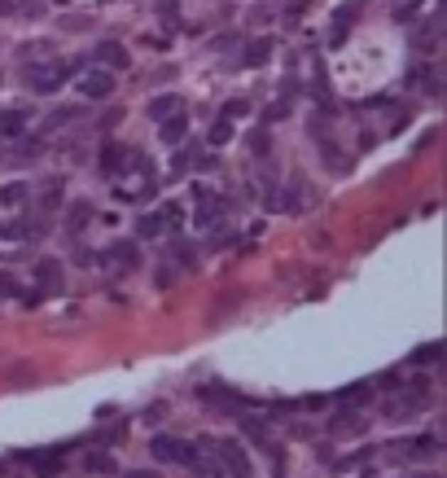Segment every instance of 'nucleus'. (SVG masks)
Wrapping results in <instances>:
<instances>
[{"label": "nucleus", "mask_w": 447, "mask_h": 478, "mask_svg": "<svg viewBox=\"0 0 447 478\" xmlns=\"http://www.w3.org/2000/svg\"><path fill=\"white\" fill-rule=\"evenodd\" d=\"M206 141L215 145V149H220V145H228V141H232V119H220L215 128H210V136H206Z\"/></svg>", "instance_id": "20"}, {"label": "nucleus", "mask_w": 447, "mask_h": 478, "mask_svg": "<svg viewBox=\"0 0 447 478\" xmlns=\"http://www.w3.org/2000/svg\"><path fill=\"white\" fill-rule=\"evenodd\" d=\"M272 48H276V44H272L268 36H263V40H254V44L246 48V53H242V66H263V62L272 58Z\"/></svg>", "instance_id": "14"}, {"label": "nucleus", "mask_w": 447, "mask_h": 478, "mask_svg": "<svg viewBox=\"0 0 447 478\" xmlns=\"http://www.w3.org/2000/svg\"><path fill=\"white\" fill-rule=\"evenodd\" d=\"M26 197H31V185L14 180V185H5V189H0V207H22Z\"/></svg>", "instance_id": "16"}, {"label": "nucleus", "mask_w": 447, "mask_h": 478, "mask_svg": "<svg viewBox=\"0 0 447 478\" xmlns=\"http://www.w3.org/2000/svg\"><path fill=\"white\" fill-rule=\"evenodd\" d=\"M127 478H158V469H131Z\"/></svg>", "instance_id": "31"}, {"label": "nucleus", "mask_w": 447, "mask_h": 478, "mask_svg": "<svg viewBox=\"0 0 447 478\" xmlns=\"http://www.w3.org/2000/svg\"><path fill=\"white\" fill-rule=\"evenodd\" d=\"M131 58H127V48L119 44V40H101L97 44V66H105V70H123Z\"/></svg>", "instance_id": "9"}, {"label": "nucleus", "mask_w": 447, "mask_h": 478, "mask_svg": "<svg viewBox=\"0 0 447 478\" xmlns=\"http://www.w3.org/2000/svg\"><path fill=\"white\" fill-rule=\"evenodd\" d=\"M351 22H355V9H351V5H342V9L333 13V44H342V40H347Z\"/></svg>", "instance_id": "19"}, {"label": "nucleus", "mask_w": 447, "mask_h": 478, "mask_svg": "<svg viewBox=\"0 0 447 478\" xmlns=\"http://www.w3.org/2000/svg\"><path fill=\"white\" fill-rule=\"evenodd\" d=\"M0 478H5V474H0Z\"/></svg>", "instance_id": "33"}, {"label": "nucleus", "mask_w": 447, "mask_h": 478, "mask_svg": "<svg viewBox=\"0 0 447 478\" xmlns=\"http://www.w3.org/2000/svg\"><path fill=\"white\" fill-rule=\"evenodd\" d=\"M434 356H438V342H426L412 351V364H434Z\"/></svg>", "instance_id": "24"}, {"label": "nucleus", "mask_w": 447, "mask_h": 478, "mask_svg": "<svg viewBox=\"0 0 447 478\" xmlns=\"http://www.w3.org/2000/svg\"><path fill=\"white\" fill-rule=\"evenodd\" d=\"M18 13H22V18H40V13H44V9H40V5H36V0H26V5H18Z\"/></svg>", "instance_id": "29"}, {"label": "nucleus", "mask_w": 447, "mask_h": 478, "mask_svg": "<svg viewBox=\"0 0 447 478\" xmlns=\"http://www.w3.org/2000/svg\"><path fill=\"white\" fill-rule=\"evenodd\" d=\"M26 132V110H0V145Z\"/></svg>", "instance_id": "10"}, {"label": "nucleus", "mask_w": 447, "mask_h": 478, "mask_svg": "<svg viewBox=\"0 0 447 478\" xmlns=\"http://www.w3.org/2000/svg\"><path fill=\"white\" fill-rule=\"evenodd\" d=\"M88 469H101V474H105V469H110V457H105V452H97V457H88Z\"/></svg>", "instance_id": "28"}, {"label": "nucleus", "mask_w": 447, "mask_h": 478, "mask_svg": "<svg viewBox=\"0 0 447 478\" xmlns=\"http://www.w3.org/2000/svg\"><path fill=\"white\" fill-rule=\"evenodd\" d=\"M36 281H40V290L44 294H58L62 286H66V268H62V259H36Z\"/></svg>", "instance_id": "6"}, {"label": "nucleus", "mask_w": 447, "mask_h": 478, "mask_svg": "<svg viewBox=\"0 0 447 478\" xmlns=\"http://www.w3.org/2000/svg\"><path fill=\"white\" fill-rule=\"evenodd\" d=\"M149 457L163 461V465H193V447L180 443V439H171V435H158L149 443Z\"/></svg>", "instance_id": "1"}, {"label": "nucleus", "mask_w": 447, "mask_h": 478, "mask_svg": "<svg viewBox=\"0 0 447 478\" xmlns=\"http://www.w3.org/2000/svg\"><path fill=\"white\" fill-rule=\"evenodd\" d=\"M224 211H228V202H224V197L206 193V189L198 185V224H202V229H215V224L224 219Z\"/></svg>", "instance_id": "8"}, {"label": "nucleus", "mask_w": 447, "mask_h": 478, "mask_svg": "<svg viewBox=\"0 0 447 478\" xmlns=\"http://www.w3.org/2000/svg\"><path fill=\"white\" fill-rule=\"evenodd\" d=\"M79 92H84V97H92V102H105V97L114 92L110 70H105V66H92V70L84 75V80H79Z\"/></svg>", "instance_id": "7"}, {"label": "nucleus", "mask_w": 447, "mask_h": 478, "mask_svg": "<svg viewBox=\"0 0 447 478\" xmlns=\"http://www.w3.org/2000/svg\"><path fill=\"white\" fill-rule=\"evenodd\" d=\"M408 84H416L421 92H430V97H434V92H438V75H434L430 66H416V70L408 75Z\"/></svg>", "instance_id": "18"}, {"label": "nucleus", "mask_w": 447, "mask_h": 478, "mask_svg": "<svg viewBox=\"0 0 447 478\" xmlns=\"http://www.w3.org/2000/svg\"><path fill=\"white\" fill-rule=\"evenodd\" d=\"M237 114H246V102H242V97H237V102H228V106H224V119H237Z\"/></svg>", "instance_id": "27"}, {"label": "nucleus", "mask_w": 447, "mask_h": 478, "mask_svg": "<svg viewBox=\"0 0 447 478\" xmlns=\"http://www.w3.org/2000/svg\"><path fill=\"white\" fill-rule=\"evenodd\" d=\"M123 167H127V149H123V145H105V149H101V171H105V175H119Z\"/></svg>", "instance_id": "12"}, {"label": "nucleus", "mask_w": 447, "mask_h": 478, "mask_svg": "<svg viewBox=\"0 0 447 478\" xmlns=\"http://www.w3.org/2000/svg\"><path fill=\"white\" fill-rule=\"evenodd\" d=\"M215 457H220V474L228 478H250V457L242 443H215Z\"/></svg>", "instance_id": "3"}, {"label": "nucleus", "mask_w": 447, "mask_h": 478, "mask_svg": "<svg viewBox=\"0 0 447 478\" xmlns=\"http://www.w3.org/2000/svg\"><path fill=\"white\" fill-rule=\"evenodd\" d=\"M40 149H44V145H40L36 136H22V141L14 136V154H5V163H36Z\"/></svg>", "instance_id": "11"}, {"label": "nucleus", "mask_w": 447, "mask_h": 478, "mask_svg": "<svg viewBox=\"0 0 447 478\" xmlns=\"http://www.w3.org/2000/svg\"><path fill=\"white\" fill-rule=\"evenodd\" d=\"M163 229H167V224H163V215H158V211L154 215H141V237H158Z\"/></svg>", "instance_id": "22"}, {"label": "nucleus", "mask_w": 447, "mask_h": 478, "mask_svg": "<svg viewBox=\"0 0 447 478\" xmlns=\"http://www.w3.org/2000/svg\"><path fill=\"white\" fill-rule=\"evenodd\" d=\"M250 145H254V158H268V132H254Z\"/></svg>", "instance_id": "26"}, {"label": "nucleus", "mask_w": 447, "mask_h": 478, "mask_svg": "<svg viewBox=\"0 0 447 478\" xmlns=\"http://www.w3.org/2000/svg\"><path fill=\"white\" fill-rule=\"evenodd\" d=\"M26 465H31L40 478H58L66 469V457L58 447H36V452H26Z\"/></svg>", "instance_id": "5"}, {"label": "nucleus", "mask_w": 447, "mask_h": 478, "mask_svg": "<svg viewBox=\"0 0 447 478\" xmlns=\"http://www.w3.org/2000/svg\"><path fill=\"white\" fill-rule=\"evenodd\" d=\"M70 70H75V62H66V66H31L26 70V84H31V92H58Z\"/></svg>", "instance_id": "4"}, {"label": "nucleus", "mask_w": 447, "mask_h": 478, "mask_svg": "<svg viewBox=\"0 0 447 478\" xmlns=\"http://www.w3.org/2000/svg\"><path fill=\"white\" fill-rule=\"evenodd\" d=\"M0 13H14V9H9V0H0Z\"/></svg>", "instance_id": "32"}, {"label": "nucleus", "mask_w": 447, "mask_h": 478, "mask_svg": "<svg viewBox=\"0 0 447 478\" xmlns=\"http://www.w3.org/2000/svg\"><path fill=\"white\" fill-rule=\"evenodd\" d=\"M136 264H141V246H136V241H114V246L101 255V268H105V272H114V276L131 272Z\"/></svg>", "instance_id": "2"}, {"label": "nucleus", "mask_w": 447, "mask_h": 478, "mask_svg": "<svg viewBox=\"0 0 447 478\" xmlns=\"http://www.w3.org/2000/svg\"><path fill=\"white\" fill-rule=\"evenodd\" d=\"M88 219H92V207H88V202H75V207H70V233H79Z\"/></svg>", "instance_id": "21"}, {"label": "nucleus", "mask_w": 447, "mask_h": 478, "mask_svg": "<svg viewBox=\"0 0 447 478\" xmlns=\"http://www.w3.org/2000/svg\"><path fill=\"white\" fill-rule=\"evenodd\" d=\"M412 48H416V53H434V48H438V22L421 27V31L412 36Z\"/></svg>", "instance_id": "17"}, {"label": "nucleus", "mask_w": 447, "mask_h": 478, "mask_svg": "<svg viewBox=\"0 0 447 478\" xmlns=\"http://www.w3.org/2000/svg\"><path fill=\"white\" fill-rule=\"evenodd\" d=\"M158 136H163L167 145H180V141H184V114L163 119V123H158Z\"/></svg>", "instance_id": "15"}, {"label": "nucleus", "mask_w": 447, "mask_h": 478, "mask_svg": "<svg viewBox=\"0 0 447 478\" xmlns=\"http://www.w3.org/2000/svg\"><path fill=\"white\" fill-rule=\"evenodd\" d=\"M0 294H18V281H14V276H5V272H0Z\"/></svg>", "instance_id": "30"}, {"label": "nucleus", "mask_w": 447, "mask_h": 478, "mask_svg": "<svg viewBox=\"0 0 447 478\" xmlns=\"http://www.w3.org/2000/svg\"><path fill=\"white\" fill-rule=\"evenodd\" d=\"M158 13H163V22H171V27L180 22V13H176V0H158Z\"/></svg>", "instance_id": "25"}, {"label": "nucleus", "mask_w": 447, "mask_h": 478, "mask_svg": "<svg viewBox=\"0 0 447 478\" xmlns=\"http://www.w3.org/2000/svg\"><path fill=\"white\" fill-rule=\"evenodd\" d=\"M180 110H184V102H180L176 92H167V97H154V102H149V114H154L158 123H163V119H171V114H180Z\"/></svg>", "instance_id": "13"}, {"label": "nucleus", "mask_w": 447, "mask_h": 478, "mask_svg": "<svg viewBox=\"0 0 447 478\" xmlns=\"http://www.w3.org/2000/svg\"><path fill=\"white\" fill-rule=\"evenodd\" d=\"M333 430H338V435H355V430H360V417H355V413H338Z\"/></svg>", "instance_id": "23"}]
</instances>
